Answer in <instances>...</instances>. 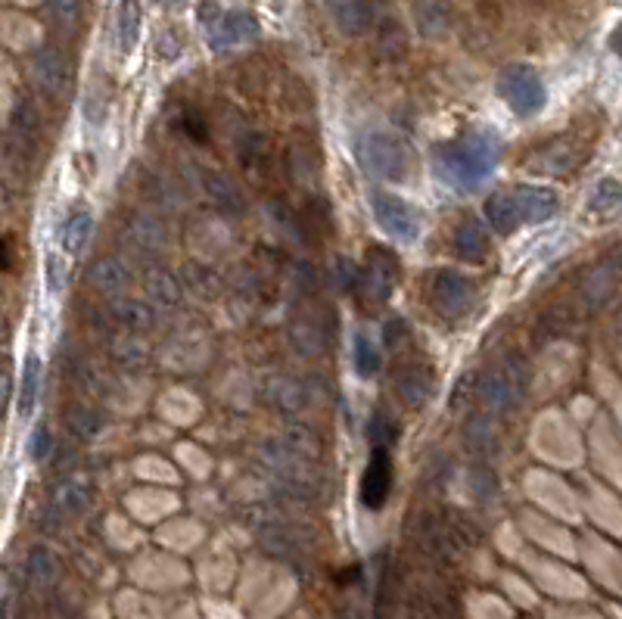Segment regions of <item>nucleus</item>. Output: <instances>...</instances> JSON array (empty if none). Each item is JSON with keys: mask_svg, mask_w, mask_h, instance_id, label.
<instances>
[{"mask_svg": "<svg viewBox=\"0 0 622 619\" xmlns=\"http://www.w3.org/2000/svg\"><path fill=\"white\" fill-rule=\"evenodd\" d=\"M501 159V137L495 131L476 128L461 140H451L433 153V172L442 184L455 190H476Z\"/></svg>", "mask_w": 622, "mask_h": 619, "instance_id": "f257e3e1", "label": "nucleus"}, {"mask_svg": "<svg viewBox=\"0 0 622 619\" xmlns=\"http://www.w3.org/2000/svg\"><path fill=\"white\" fill-rule=\"evenodd\" d=\"M355 159L361 172L374 181H405L411 168V150L395 131H364L355 140Z\"/></svg>", "mask_w": 622, "mask_h": 619, "instance_id": "f03ea898", "label": "nucleus"}, {"mask_svg": "<svg viewBox=\"0 0 622 619\" xmlns=\"http://www.w3.org/2000/svg\"><path fill=\"white\" fill-rule=\"evenodd\" d=\"M529 389V364L520 355H504L495 368L479 380L476 399L489 417H504L523 405Z\"/></svg>", "mask_w": 622, "mask_h": 619, "instance_id": "7ed1b4c3", "label": "nucleus"}, {"mask_svg": "<svg viewBox=\"0 0 622 619\" xmlns=\"http://www.w3.org/2000/svg\"><path fill=\"white\" fill-rule=\"evenodd\" d=\"M498 94L507 103V109H511L514 116H520V119L539 116V112L545 109V103H548V91H545L542 75L535 72L532 66H520V63L501 69Z\"/></svg>", "mask_w": 622, "mask_h": 619, "instance_id": "20e7f679", "label": "nucleus"}, {"mask_svg": "<svg viewBox=\"0 0 622 619\" xmlns=\"http://www.w3.org/2000/svg\"><path fill=\"white\" fill-rule=\"evenodd\" d=\"M371 209L377 218V228L386 237L399 240V243H414L420 237V215L408 200H402V196H395L389 190H374Z\"/></svg>", "mask_w": 622, "mask_h": 619, "instance_id": "39448f33", "label": "nucleus"}, {"mask_svg": "<svg viewBox=\"0 0 622 619\" xmlns=\"http://www.w3.org/2000/svg\"><path fill=\"white\" fill-rule=\"evenodd\" d=\"M473 284L461 271H436L430 280V302L442 318H461L467 308L473 305Z\"/></svg>", "mask_w": 622, "mask_h": 619, "instance_id": "423d86ee", "label": "nucleus"}, {"mask_svg": "<svg viewBox=\"0 0 622 619\" xmlns=\"http://www.w3.org/2000/svg\"><path fill=\"white\" fill-rule=\"evenodd\" d=\"M206 32H209L212 50H234L259 38V22L246 10H231V13H218L206 25Z\"/></svg>", "mask_w": 622, "mask_h": 619, "instance_id": "0eeeda50", "label": "nucleus"}, {"mask_svg": "<svg viewBox=\"0 0 622 619\" xmlns=\"http://www.w3.org/2000/svg\"><path fill=\"white\" fill-rule=\"evenodd\" d=\"M399 284V262H395L386 249L374 246L371 256H367V265L361 271V284L358 290L364 293L367 302H386L389 293Z\"/></svg>", "mask_w": 622, "mask_h": 619, "instance_id": "6e6552de", "label": "nucleus"}, {"mask_svg": "<svg viewBox=\"0 0 622 619\" xmlns=\"http://www.w3.org/2000/svg\"><path fill=\"white\" fill-rule=\"evenodd\" d=\"M28 72H32L35 88L44 97H63L69 88V60L56 47L35 50L32 63H28Z\"/></svg>", "mask_w": 622, "mask_h": 619, "instance_id": "1a4fd4ad", "label": "nucleus"}, {"mask_svg": "<svg viewBox=\"0 0 622 619\" xmlns=\"http://www.w3.org/2000/svg\"><path fill=\"white\" fill-rule=\"evenodd\" d=\"M91 504V480L84 473H69L66 480L53 489L50 495V508H47V520L56 526L63 520L78 517L81 511H88Z\"/></svg>", "mask_w": 622, "mask_h": 619, "instance_id": "9d476101", "label": "nucleus"}, {"mask_svg": "<svg viewBox=\"0 0 622 619\" xmlns=\"http://www.w3.org/2000/svg\"><path fill=\"white\" fill-rule=\"evenodd\" d=\"M196 175H200V187H203V196L221 212V215H243L246 212V196L243 190L237 187L234 178H228L218 168H209V165H196Z\"/></svg>", "mask_w": 622, "mask_h": 619, "instance_id": "9b49d317", "label": "nucleus"}, {"mask_svg": "<svg viewBox=\"0 0 622 619\" xmlns=\"http://www.w3.org/2000/svg\"><path fill=\"white\" fill-rule=\"evenodd\" d=\"M389 492H392V458H389V448L374 445L371 461H367L364 476H361V504L367 511H380L383 504L389 501Z\"/></svg>", "mask_w": 622, "mask_h": 619, "instance_id": "f8f14e48", "label": "nucleus"}, {"mask_svg": "<svg viewBox=\"0 0 622 619\" xmlns=\"http://www.w3.org/2000/svg\"><path fill=\"white\" fill-rule=\"evenodd\" d=\"M125 243L137 256H159L165 246V228L153 212H134L125 224Z\"/></svg>", "mask_w": 622, "mask_h": 619, "instance_id": "ddd939ff", "label": "nucleus"}, {"mask_svg": "<svg viewBox=\"0 0 622 619\" xmlns=\"http://www.w3.org/2000/svg\"><path fill=\"white\" fill-rule=\"evenodd\" d=\"M514 193L517 209H520V221L523 224H542L551 221L560 209V196L551 187H539V184H520Z\"/></svg>", "mask_w": 622, "mask_h": 619, "instance_id": "4468645a", "label": "nucleus"}, {"mask_svg": "<svg viewBox=\"0 0 622 619\" xmlns=\"http://www.w3.org/2000/svg\"><path fill=\"white\" fill-rule=\"evenodd\" d=\"M131 284H134V271L122 256H103L91 268V287L100 290L103 296L122 299L131 290Z\"/></svg>", "mask_w": 622, "mask_h": 619, "instance_id": "2eb2a0df", "label": "nucleus"}, {"mask_svg": "<svg viewBox=\"0 0 622 619\" xmlns=\"http://www.w3.org/2000/svg\"><path fill=\"white\" fill-rule=\"evenodd\" d=\"M395 392H399L402 402L411 405V408L427 405V402L433 399V392H436L433 371H430V368H423L420 361L405 364V368L399 371V377H395Z\"/></svg>", "mask_w": 622, "mask_h": 619, "instance_id": "dca6fc26", "label": "nucleus"}, {"mask_svg": "<svg viewBox=\"0 0 622 619\" xmlns=\"http://www.w3.org/2000/svg\"><path fill=\"white\" fill-rule=\"evenodd\" d=\"M144 293H147V302L156 308V312H175L181 305V296H184V287L181 280L165 271V268H147L144 274Z\"/></svg>", "mask_w": 622, "mask_h": 619, "instance_id": "f3484780", "label": "nucleus"}, {"mask_svg": "<svg viewBox=\"0 0 622 619\" xmlns=\"http://www.w3.org/2000/svg\"><path fill=\"white\" fill-rule=\"evenodd\" d=\"M327 10L343 35H364L374 25V7L371 0H327Z\"/></svg>", "mask_w": 622, "mask_h": 619, "instance_id": "a211bd4d", "label": "nucleus"}, {"mask_svg": "<svg viewBox=\"0 0 622 619\" xmlns=\"http://www.w3.org/2000/svg\"><path fill=\"white\" fill-rule=\"evenodd\" d=\"M112 321L128 333H147V330L156 327V308L147 299L122 296V299L112 302Z\"/></svg>", "mask_w": 622, "mask_h": 619, "instance_id": "6ab92c4d", "label": "nucleus"}, {"mask_svg": "<svg viewBox=\"0 0 622 619\" xmlns=\"http://www.w3.org/2000/svg\"><path fill=\"white\" fill-rule=\"evenodd\" d=\"M417 32L430 41H439L451 32V0H417L414 4Z\"/></svg>", "mask_w": 622, "mask_h": 619, "instance_id": "aec40b11", "label": "nucleus"}, {"mask_svg": "<svg viewBox=\"0 0 622 619\" xmlns=\"http://www.w3.org/2000/svg\"><path fill=\"white\" fill-rule=\"evenodd\" d=\"M455 252L461 259H467V262H483L486 256H489V231L483 228V224H479L476 218H464L458 228H455Z\"/></svg>", "mask_w": 622, "mask_h": 619, "instance_id": "412c9836", "label": "nucleus"}, {"mask_svg": "<svg viewBox=\"0 0 622 619\" xmlns=\"http://www.w3.org/2000/svg\"><path fill=\"white\" fill-rule=\"evenodd\" d=\"M268 399L277 411L299 414L311 402V389L302 380H293V377H274L271 386H268Z\"/></svg>", "mask_w": 622, "mask_h": 619, "instance_id": "4be33fe9", "label": "nucleus"}, {"mask_svg": "<svg viewBox=\"0 0 622 619\" xmlns=\"http://www.w3.org/2000/svg\"><path fill=\"white\" fill-rule=\"evenodd\" d=\"M486 221L489 228H495V234H514L520 228V209H517V200L514 193L507 190H495L489 200H486Z\"/></svg>", "mask_w": 622, "mask_h": 619, "instance_id": "5701e85b", "label": "nucleus"}, {"mask_svg": "<svg viewBox=\"0 0 622 619\" xmlns=\"http://www.w3.org/2000/svg\"><path fill=\"white\" fill-rule=\"evenodd\" d=\"M66 430L78 442H94L106 430V414L94 405H72L66 411Z\"/></svg>", "mask_w": 622, "mask_h": 619, "instance_id": "b1692460", "label": "nucleus"}, {"mask_svg": "<svg viewBox=\"0 0 622 619\" xmlns=\"http://www.w3.org/2000/svg\"><path fill=\"white\" fill-rule=\"evenodd\" d=\"M109 352H112V358H116V364H122L125 371H140L150 361V346L144 343V336L128 333V330L112 336Z\"/></svg>", "mask_w": 622, "mask_h": 619, "instance_id": "393cba45", "label": "nucleus"}, {"mask_svg": "<svg viewBox=\"0 0 622 619\" xmlns=\"http://www.w3.org/2000/svg\"><path fill=\"white\" fill-rule=\"evenodd\" d=\"M94 234V215L91 212H72L66 221H63V228H60V246L66 256H81L84 246H88Z\"/></svg>", "mask_w": 622, "mask_h": 619, "instance_id": "a878e982", "label": "nucleus"}, {"mask_svg": "<svg viewBox=\"0 0 622 619\" xmlns=\"http://www.w3.org/2000/svg\"><path fill=\"white\" fill-rule=\"evenodd\" d=\"M616 277H619V271H616L613 262H604V265H598L595 271H591L582 280V299H585V305L588 308H601L613 296V290H616Z\"/></svg>", "mask_w": 622, "mask_h": 619, "instance_id": "bb28decb", "label": "nucleus"}, {"mask_svg": "<svg viewBox=\"0 0 622 619\" xmlns=\"http://www.w3.org/2000/svg\"><path fill=\"white\" fill-rule=\"evenodd\" d=\"M352 358H355V371L358 377L371 380L380 374L383 368V352H380V343L374 340L367 330H358L355 333V343H352Z\"/></svg>", "mask_w": 622, "mask_h": 619, "instance_id": "cd10ccee", "label": "nucleus"}, {"mask_svg": "<svg viewBox=\"0 0 622 619\" xmlns=\"http://www.w3.org/2000/svg\"><path fill=\"white\" fill-rule=\"evenodd\" d=\"M25 576L35 588H50L56 582V576H60V560H56V554L50 548L38 545L25 557Z\"/></svg>", "mask_w": 622, "mask_h": 619, "instance_id": "c85d7f7f", "label": "nucleus"}, {"mask_svg": "<svg viewBox=\"0 0 622 619\" xmlns=\"http://www.w3.org/2000/svg\"><path fill=\"white\" fill-rule=\"evenodd\" d=\"M464 445L470 448V452L476 458H489L498 452V433L492 427V417H473L467 420V427H464Z\"/></svg>", "mask_w": 622, "mask_h": 619, "instance_id": "c756f323", "label": "nucleus"}, {"mask_svg": "<svg viewBox=\"0 0 622 619\" xmlns=\"http://www.w3.org/2000/svg\"><path fill=\"white\" fill-rule=\"evenodd\" d=\"M38 389H41V358L38 355H28L25 364H22V377H19V417H32L35 405H38Z\"/></svg>", "mask_w": 622, "mask_h": 619, "instance_id": "7c9ffc66", "label": "nucleus"}, {"mask_svg": "<svg viewBox=\"0 0 622 619\" xmlns=\"http://www.w3.org/2000/svg\"><path fill=\"white\" fill-rule=\"evenodd\" d=\"M116 38L119 50L131 53L140 38V0H119V13H116Z\"/></svg>", "mask_w": 622, "mask_h": 619, "instance_id": "2f4dec72", "label": "nucleus"}, {"mask_svg": "<svg viewBox=\"0 0 622 619\" xmlns=\"http://www.w3.org/2000/svg\"><path fill=\"white\" fill-rule=\"evenodd\" d=\"M290 336V346L302 355V358H311V355H321L324 349V333L321 327L311 321V318H296L287 330Z\"/></svg>", "mask_w": 622, "mask_h": 619, "instance_id": "473e14b6", "label": "nucleus"}, {"mask_svg": "<svg viewBox=\"0 0 622 619\" xmlns=\"http://www.w3.org/2000/svg\"><path fill=\"white\" fill-rule=\"evenodd\" d=\"M591 212L598 215H613L622 209V187L613 181V178H604L595 184V190H591V200H588Z\"/></svg>", "mask_w": 622, "mask_h": 619, "instance_id": "72a5a7b5", "label": "nucleus"}, {"mask_svg": "<svg viewBox=\"0 0 622 619\" xmlns=\"http://www.w3.org/2000/svg\"><path fill=\"white\" fill-rule=\"evenodd\" d=\"M38 128H41V116H38V109L32 103H19L13 109V116H10V125L7 131L10 134H19V137H38Z\"/></svg>", "mask_w": 622, "mask_h": 619, "instance_id": "f704fd0d", "label": "nucleus"}, {"mask_svg": "<svg viewBox=\"0 0 622 619\" xmlns=\"http://www.w3.org/2000/svg\"><path fill=\"white\" fill-rule=\"evenodd\" d=\"M47 13L60 28L75 32L81 22V0H47Z\"/></svg>", "mask_w": 622, "mask_h": 619, "instance_id": "c9c22d12", "label": "nucleus"}, {"mask_svg": "<svg viewBox=\"0 0 622 619\" xmlns=\"http://www.w3.org/2000/svg\"><path fill=\"white\" fill-rule=\"evenodd\" d=\"M467 489L479 498V501H489L498 489V480H495V473L486 467V464H476L470 473H467Z\"/></svg>", "mask_w": 622, "mask_h": 619, "instance_id": "e433bc0d", "label": "nucleus"}, {"mask_svg": "<svg viewBox=\"0 0 622 619\" xmlns=\"http://www.w3.org/2000/svg\"><path fill=\"white\" fill-rule=\"evenodd\" d=\"M284 442L293 448L296 455H302V458H315V452H318V436L311 433L308 427H290L287 430V436H284Z\"/></svg>", "mask_w": 622, "mask_h": 619, "instance_id": "4c0bfd02", "label": "nucleus"}, {"mask_svg": "<svg viewBox=\"0 0 622 619\" xmlns=\"http://www.w3.org/2000/svg\"><path fill=\"white\" fill-rule=\"evenodd\" d=\"M371 439H374V445H383V448L395 439V424L389 420L386 411H377L371 417Z\"/></svg>", "mask_w": 622, "mask_h": 619, "instance_id": "58836bf2", "label": "nucleus"}, {"mask_svg": "<svg viewBox=\"0 0 622 619\" xmlns=\"http://www.w3.org/2000/svg\"><path fill=\"white\" fill-rule=\"evenodd\" d=\"M28 452H32L35 461H47L53 455V433L47 427H38L32 433V442H28Z\"/></svg>", "mask_w": 622, "mask_h": 619, "instance_id": "ea45409f", "label": "nucleus"}, {"mask_svg": "<svg viewBox=\"0 0 622 619\" xmlns=\"http://www.w3.org/2000/svg\"><path fill=\"white\" fill-rule=\"evenodd\" d=\"M336 277H339V290H349V293L358 290V284H361V271L349 259H336Z\"/></svg>", "mask_w": 622, "mask_h": 619, "instance_id": "a19ab883", "label": "nucleus"}, {"mask_svg": "<svg viewBox=\"0 0 622 619\" xmlns=\"http://www.w3.org/2000/svg\"><path fill=\"white\" fill-rule=\"evenodd\" d=\"M63 274H66L63 259H60V256H47V290H50V293H60V287H63Z\"/></svg>", "mask_w": 622, "mask_h": 619, "instance_id": "79ce46f5", "label": "nucleus"}, {"mask_svg": "<svg viewBox=\"0 0 622 619\" xmlns=\"http://www.w3.org/2000/svg\"><path fill=\"white\" fill-rule=\"evenodd\" d=\"M405 333V324L399 321V318H389L386 321V343L392 346V343H399V336Z\"/></svg>", "mask_w": 622, "mask_h": 619, "instance_id": "37998d69", "label": "nucleus"}, {"mask_svg": "<svg viewBox=\"0 0 622 619\" xmlns=\"http://www.w3.org/2000/svg\"><path fill=\"white\" fill-rule=\"evenodd\" d=\"M10 392H13V371L10 361H4V402H10Z\"/></svg>", "mask_w": 622, "mask_h": 619, "instance_id": "c03bdc74", "label": "nucleus"}, {"mask_svg": "<svg viewBox=\"0 0 622 619\" xmlns=\"http://www.w3.org/2000/svg\"><path fill=\"white\" fill-rule=\"evenodd\" d=\"M610 262H613V265H616V271L622 274V249H616V256H613Z\"/></svg>", "mask_w": 622, "mask_h": 619, "instance_id": "a18cd8bd", "label": "nucleus"}, {"mask_svg": "<svg viewBox=\"0 0 622 619\" xmlns=\"http://www.w3.org/2000/svg\"><path fill=\"white\" fill-rule=\"evenodd\" d=\"M165 4H175L178 7V4H184V0H165Z\"/></svg>", "mask_w": 622, "mask_h": 619, "instance_id": "49530a36", "label": "nucleus"}]
</instances>
